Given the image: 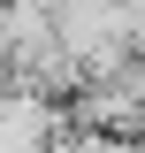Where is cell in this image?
I'll use <instances>...</instances> for the list:
<instances>
[{"label": "cell", "mask_w": 145, "mask_h": 153, "mask_svg": "<svg viewBox=\"0 0 145 153\" xmlns=\"http://www.w3.org/2000/svg\"><path fill=\"white\" fill-rule=\"evenodd\" d=\"M46 130H54V115L38 107V100H8L0 107V153H38Z\"/></svg>", "instance_id": "obj_1"}]
</instances>
